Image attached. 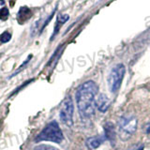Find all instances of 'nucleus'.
<instances>
[{
  "label": "nucleus",
  "instance_id": "1",
  "mask_svg": "<svg viewBox=\"0 0 150 150\" xmlns=\"http://www.w3.org/2000/svg\"><path fill=\"white\" fill-rule=\"evenodd\" d=\"M98 87L93 81H87L79 86L76 92L77 107L82 118H90L95 115V97Z\"/></svg>",
  "mask_w": 150,
  "mask_h": 150
},
{
  "label": "nucleus",
  "instance_id": "2",
  "mask_svg": "<svg viewBox=\"0 0 150 150\" xmlns=\"http://www.w3.org/2000/svg\"><path fill=\"white\" fill-rule=\"evenodd\" d=\"M64 139V135L61 130L58 123L56 121H51L47 124L44 129H42L40 134L35 139L36 143L47 141V142H53L56 144H60Z\"/></svg>",
  "mask_w": 150,
  "mask_h": 150
},
{
  "label": "nucleus",
  "instance_id": "3",
  "mask_svg": "<svg viewBox=\"0 0 150 150\" xmlns=\"http://www.w3.org/2000/svg\"><path fill=\"white\" fill-rule=\"evenodd\" d=\"M138 119L133 115H123L118 122V132L122 140H129L137 129Z\"/></svg>",
  "mask_w": 150,
  "mask_h": 150
},
{
  "label": "nucleus",
  "instance_id": "4",
  "mask_svg": "<svg viewBox=\"0 0 150 150\" xmlns=\"http://www.w3.org/2000/svg\"><path fill=\"white\" fill-rule=\"evenodd\" d=\"M126 73V68L123 64H117L112 69L108 77V86L112 93H116L121 86L122 81Z\"/></svg>",
  "mask_w": 150,
  "mask_h": 150
},
{
  "label": "nucleus",
  "instance_id": "5",
  "mask_svg": "<svg viewBox=\"0 0 150 150\" xmlns=\"http://www.w3.org/2000/svg\"><path fill=\"white\" fill-rule=\"evenodd\" d=\"M73 112H74L73 102L71 100V97L69 96L64 100L59 112V116L61 121L68 127H71L73 125Z\"/></svg>",
  "mask_w": 150,
  "mask_h": 150
},
{
  "label": "nucleus",
  "instance_id": "6",
  "mask_svg": "<svg viewBox=\"0 0 150 150\" xmlns=\"http://www.w3.org/2000/svg\"><path fill=\"white\" fill-rule=\"evenodd\" d=\"M95 104H96L97 109L100 112H106L108 111V109H109L110 105H111V100H110V98L107 97V95L101 93L97 98V100L95 101Z\"/></svg>",
  "mask_w": 150,
  "mask_h": 150
},
{
  "label": "nucleus",
  "instance_id": "7",
  "mask_svg": "<svg viewBox=\"0 0 150 150\" xmlns=\"http://www.w3.org/2000/svg\"><path fill=\"white\" fill-rule=\"evenodd\" d=\"M104 137L111 142L112 145L115 144L116 140V130L115 125L112 122H107L104 125Z\"/></svg>",
  "mask_w": 150,
  "mask_h": 150
},
{
  "label": "nucleus",
  "instance_id": "8",
  "mask_svg": "<svg viewBox=\"0 0 150 150\" xmlns=\"http://www.w3.org/2000/svg\"><path fill=\"white\" fill-rule=\"evenodd\" d=\"M105 141L104 135L103 136H94V137H90L86 139V146L89 149H96L98 146H100V144Z\"/></svg>",
  "mask_w": 150,
  "mask_h": 150
},
{
  "label": "nucleus",
  "instance_id": "9",
  "mask_svg": "<svg viewBox=\"0 0 150 150\" xmlns=\"http://www.w3.org/2000/svg\"><path fill=\"white\" fill-rule=\"evenodd\" d=\"M69 16L68 15V14H58L57 17H56V23H55L54 30L53 35H52L51 40H54V37L59 32L61 26H62L64 23L69 20Z\"/></svg>",
  "mask_w": 150,
  "mask_h": 150
},
{
  "label": "nucleus",
  "instance_id": "10",
  "mask_svg": "<svg viewBox=\"0 0 150 150\" xmlns=\"http://www.w3.org/2000/svg\"><path fill=\"white\" fill-rule=\"evenodd\" d=\"M30 14H31V11H30L29 8H26V7H22L20 8V11H19L18 14H17V18H18L19 21H20L21 19H22V21H23V20H25V18H23V17H25L26 15L30 16Z\"/></svg>",
  "mask_w": 150,
  "mask_h": 150
},
{
  "label": "nucleus",
  "instance_id": "11",
  "mask_svg": "<svg viewBox=\"0 0 150 150\" xmlns=\"http://www.w3.org/2000/svg\"><path fill=\"white\" fill-rule=\"evenodd\" d=\"M31 58H32V54H30V55H28V57H27V59H26V60L25 61V62H23V64H22V65L20 66V68H19V69H18V70H16V71H15V72H14V73H13V74L11 75V77H8V79H11V78H12L13 76H15V75H16V74H18V73H19V72H20V71H22V70H23V67H25V66H26V65L28 64V62H29V60H30Z\"/></svg>",
  "mask_w": 150,
  "mask_h": 150
},
{
  "label": "nucleus",
  "instance_id": "12",
  "mask_svg": "<svg viewBox=\"0 0 150 150\" xmlns=\"http://www.w3.org/2000/svg\"><path fill=\"white\" fill-rule=\"evenodd\" d=\"M9 15V11L8 8H2L1 9H0V19L3 21H6Z\"/></svg>",
  "mask_w": 150,
  "mask_h": 150
},
{
  "label": "nucleus",
  "instance_id": "13",
  "mask_svg": "<svg viewBox=\"0 0 150 150\" xmlns=\"http://www.w3.org/2000/svg\"><path fill=\"white\" fill-rule=\"evenodd\" d=\"M11 39V35L9 34L8 31L4 32L3 34L0 36V40H1V42H3V43H6V42L9 41Z\"/></svg>",
  "mask_w": 150,
  "mask_h": 150
},
{
  "label": "nucleus",
  "instance_id": "14",
  "mask_svg": "<svg viewBox=\"0 0 150 150\" xmlns=\"http://www.w3.org/2000/svg\"><path fill=\"white\" fill-rule=\"evenodd\" d=\"M33 150H58V149L54 147V146H51V145L40 144V145H38V146H36Z\"/></svg>",
  "mask_w": 150,
  "mask_h": 150
},
{
  "label": "nucleus",
  "instance_id": "15",
  "mask_svg": "<svg viewBox=\"0 0 150 150\" xmlns=\"http://www.w3.org/2000/svg\"><path fill=\"white\" fill-rule=\"evenodd\" d=\"M33 81H34V80H29V81H27V82H25V83H23L22 84V86H21L20 87H19V88H17V89H16V90H14V91H13V93H12V95H14V94H16V93H18L19 91H20V90H21V89H23V87H25V86H27V84H28V83H31V82H33ZM12 95H11V96H12Z\"/></svg>",
  "mask_w": 150,
  "mask_h": 150
},
{
  "label": "nucleus",
  "instance_id": "16",
  "mask_svg": "<svg viewBox=\"0 0 150 150\" xmlns=\"http://www.w3.org/2000/svg\"><path fill=\"white\" fill-rule=\"evenodd\" d=\"M131 150H144V145H138V146L133 147Z\"/></svg>",
  "mask_w": 150,
  "mask_h": 150
},
{
  "label": "nucleus",
  "instance_id": "17",
  "mask_svg": "<svg viewBox=\"0 0 150 150\" xmlns=\"http://www.w3.org/2000/svg\"><path fill=\"white\" fill-rule=\"evenodd\" d=\"M146 133H148V134H150V125L147 127L146 128Z\"/></svg>",
  "mask_w": 150,
  "mask_h": 150
}]
</instances>
